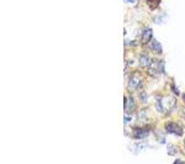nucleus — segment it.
<instances>
[{
    "instance_id": "nucleus-1",
    "label": "nucleus",
    "mask_w": 185,
    "mask_h": 164,
    "mask_svg": "<svg viewBox=\"0 0 185 164\" xmlns=\"http://www.w3.org/2000/svg\"><path fill=\"white\" fill-rule=\"evenodd\" d=\"M177 100L174 96H158L155 106L158 109L159 112H164V114H170L173 111V109L175 107Z\"/></svg>"
},
{
    "instance_id": "nucleus-2",
    "label": "nucleus",
    "mask_w": 185,
    "mask_h": 164,
    "mask_svg": "<svg viewBox=\"0 0 185 164\" xmlns=\"http://www.w3.org/2000/svg\"><path fill=\"white\" fill-rule=\"evenodd\" d=\"M147 72L151 77H158L159 74L164 73V62L160 59H152L151 64L147 68Z\"/></svg>"
},
{
    "instance_id": "nucleus-3",
    "label": "nucleus",
    "mask_w": 185,
    "mask_h": 164,
    "mask_svg": "<svg viewBox=\"0 0 185 164\" xmlns=\"http://www.w3.org/2000/svg\"><path fill=\"white\" fill-rule=\"evenodd\" d=\"M143 85V78L140 73H133L132 77L130 78V82H128V89L131 91H136L138 89H141Z\"/></svg>"
},
{
    "instance_id": "nucleus-4",
    "label": "nucleus",
    "mask_w": 185,
    "mask_h": 164,
    "mask_svg": "<svg viewBox=\"0 0 185 164\" xmlns=\"http://www.w3.org/2000/svg\"><path fill=\"white\" fill-rule=\"evenodd\" d=\"M165 130L169 133L175 134V136H183V132H184V129L175 122H168L165 125Z\"/></svg>"
},
{
    "instance_id": "nucleus-5",
    "label": "nucleus",
    "mask_w": 185,
    "mask_h": 164,
    "mask_svg": "<svg viewBox=\"0 0 185 164\" xmlns=\"http://www.w3.org/2000/svg\"><path fill=\"white\" fill-rule=\"evenodd\" d=\"M152 37H153V30L152 29H149V27L143 29L142 35H141V42H142V45H147L148 42H151L152 41Z\"/></svg>"
},
{
    "instance_id": "nucleus-6",
    "label": "nucleus",
    "mask_w": 185,
    "mask_h": 164,
    "mask_svg": "<svg viewBox=\"0 0 185 164\" xmlns=\"http://www.w3.org/2000/svg\"><path fill=\"white\" fill-rule=\"evenodd\" d=\"M149 133V129H143V127H135L132 130V136L135 138H143Z\"/></svg>"
},
{
    "instance_id": "nucleus-7",
    "label": "nucleus",
    "mask_w": 185,
    "mask_h": 164,
    "mask_svg": "<svg viewBox=\"0 0 185 164\" xmlns=\"http://www.w3.org/2000/svg\"><path fill=\"white\" fill-rule=\"evenodd\" d=\"M136 110V105H135V100L132 96H127L125 99V111L126 112H133Z\"/></svg>"
},
{
    "instance_id": "nucleus-8",
    "label": "nucleus",
    "mask_w": 185,
    "mask_h": 164,
    "mask_svg": "<svg viewBox=\"0 0 185 164\" xmlns=\"http://www.w3.org/2000/svg\"><path fill=\"white\" fill-rule=\"evenodd\" d=\"M151 61L152 59L148 57L147 53H142L140 56V66L142 67V68H148V66L151 64Z\"/></svg>"
},
{
    "instance_id": "nucleus-9",
    "label": "nucleus",
    "mask_w": 185,
    "mask_h": 164,
    "mask_svg": "<svg viewBox=\"0 0 185 164\" xmlns=\"http://www.w3.org/2000/svg\"><path fill=\"white\" fill-rule=\"evenodd\" d=\"M149 48H151L153 52H155V53H162V51H163L162 45H160L157 40H154V38L151 41V46H149Z\"/></svg>"
},
{
    "instance_id": "nucleus-10",
    "label": "nucleus",
    "mask_w": 185,
    "mask_h": 164,
    "mask_svg": "<svg viewBox=\"0 0 185 164\" xmlns=\"http://www.w3.org/2000/svg\"><path fill=\"white\" fill-rule=\"evenodd\" d=\"M147 4H148V6L153 10V9H157V7L159 6L160 0H147Z\"/></svg>"
},
{
    "instance_id": "nucleus-11",
    "label": "nucleus",
    "mask_w": 185,
    "mask_h": 164,
    "mask_svg": "<svg viewBox=\"0 0 185 164\" xmlns=\"http://www.w3.org/2000/svg\"><path fill=\"white\" fill-rule=\"evenodd\" d=\"M138 121H147L148 116H147V110H141L138 114Z\"/></svg>"
},
{
    "instance_id": "nucleus-12",
    "label": "nucleus",
    "mask_w": 185,
    "mask_h": 164,
    "mask_svg": "<svg viewBox=\"0 0 185 164\" xmlns=\"http://www.w3.org/2000/svg\"><path fill=\"white\" fill-rule=\"evenodd\" d=\"M167 148H168V154H169V156H175V154H177V148H175V146L168 144Z\"/></svg>"
},
{
    "instance_id": "nucleus-13",
    "label": "nucleus",
    "mask_w": 185,
    "mask_h": 164,
    "mask_svg": "<svg viewBox=\"0 0 185 164\" xmlns=\"http://www.w3.org/2000/svg\"><path fill=\"white\" fill-rule=\"evenodd\" d=\"M140 100L143 101V102L147 101V94H146L145 91H141V93H140Z\"/></svg>"
},
{
    "instance_id": "nucleus-14",
    "label": "nucleus",
    "mask_w": 185,
    "mask_h": 164,
    "mask_svg": "<svg viewBox=\"0 0 185 164\" xmlns=\"http://www.w3.org/2000/svg\"><path fill=\"white\" fill-rule=\"evenodd\" d=\"M172 90H174V93H175V94H177V95H178V94H179V91H178V89H177V88H175V85H172Z\"/></svg>"
},
{
    "instance_id": "nucleus-15",
    "label": "nucleus",
    "mask_w": 185,
    "mask_h": 164,
    "mask_svg": "<svg viewBox=\"0 0 185 164\" xmlns=\"http://www.w3.org/2000/svg\"><path fill=\"white\" fill-rule=\"evenodd\" d=\"M130 120H131V117H130V116H128V115H125V122H126V124H127V122H128V121H130Z\"/></svg>"
},
{
    "instance_id": "nucleus-16",
    "label": "nucleus",
    "mask_w": 185,
    "mask_h": 164,
    "mask_svg": "<svg viewBox=\"0 0 185 164\" xmlns=\"http://www.w3.org/2000/svg\"><path fill=\"white\" fill-rule=\"evenodd\" d=\"M125 1H127V2H130V4H135L137 0H125Z\"/></svg>"
},
{
    "instance_id": "nucleus-17",
    "label": "nucleus",
    "mask_w": 185,
    "mask_h": 164,
    "mask_svg": "<svg viewBox=\"0 0 185 164\" xmlns=\"http://www.w3.org/2000/svg\"><path fill=\"white\" fill-rule=\"evenodd\" d=\"M183 98H184V100H185V94H184V95H183Z\"/></svg>"
},
{
    "instance_id": "nucleus-18",
    "label": "nucleus",
    "mask_w": 185,
    "mask_h": 164,
    "mask_svg": "<svg viewBox=\"0 0 185 164\" xmlns=\"http://www.w3.org/2000/svg\"><path fill=\"white\" fill-rule=\"evenodd\" d=\"M184 144H185V141H184Z\"/></svg>"
}]
</instances>
